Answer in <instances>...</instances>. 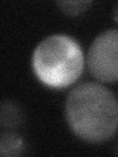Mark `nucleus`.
<instances>
[{
  "mask_svg": "<svg viewBox=\"0 0 118 157\" xmlns=\"http://www.w3.org/2000/svg\"><path fill=\"white\" fill-rule=\"evenodd\" d=\"M72 131L88 142H101L115 134L118 104L115 94L98 82H82L70 91L65 106Z\"/></svg>",
  "mask_w": 118,
  "mask_h": 157,
  "instance_id": "1",
  "label": "nucleus"
},
{
  "mask_svg": "<svg viewBox=\"0 0 118 157\" xmlns=\"http://www.w3.org/2000/svg\"><path fill=\"white\" fill-rule=\"evenodd\" d=\"M33 69L38 80L47 86L62 88L72 85L84 69L80 44L66 34L46 37L33 52Z\"/></svg>",
  "mask_w": 118,
  "mask_h": 157,
  "instance_id": "2",
  "label": "nucleus"
},
{
  "mask_svg": "<svg viewBox=\"0 0 118 157\" xmlns=\"http://www.w3.org/2000/svg\"><path fill=\"white\" fill-rule=\"evenodd\" d=\"M118 32L107 29L96 36L88 53V67L98 81L116 82L118 78Z\"/></svg>",
  "mask_w": 118,
  "mask_h": 157,
  "instance_id": "3",
  "label": "nucleus"
},
{
  "mask_svg": "<svg viewBox=\"0 0 118 157\" xmlns=\"http://www.w3.org/2000/svg\"><path fill=\"white\" fill-rule=\"evenodd\" d=\"M25 119L24 110L17 102L4 100L0 102V127L13 130L22 126Z\"/></svg>",
  "mask_w": 118,
  "mask_h": 157,
  "instance_id": "4",
  "label": "nucleus"
},
{
  "mask_svg": "<svg viewBox=\"0 0 118 157\" xmlns=\"http://www.w3.org/2000/svg\"><path fill=\"white\" fill-rule=\"evenodd\" d=\"M25 148V141L19 135L12 132H0V156L23 155Z\"/></svg>",
  "mask_w": 118,
  "mask_h": 157,
  "instance_id": "5",
  "label": "nucleus"
},
{
  "mask_svg": "<svg viewBox=\"0 0 118 157\" xmlns=\"http://www.w3.org/2000/svg\"><path fill=\"white\" fill-rule=\"evenodd\" d=\"M92 1L90 0H78V1H65L61 0L58 1L57 5L61 11L71 17H76L78 15L82 14L83 12L87 11L88 7L91 6Z\"/></svg>",
  "mask_w": 118,
  "mask_h": 157,
  "instance_id": "6",
  "label": "nucleus"
}]
</instances>
